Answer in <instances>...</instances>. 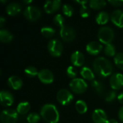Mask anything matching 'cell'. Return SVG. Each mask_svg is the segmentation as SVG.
<instances>
[{
	"mask_svg": "<svg viewBox=\"0 0 123 123\" xmlns=\"http://www.w3.org/2000/svg\"><path fill=\"white\" fill-rule=\"evenodd\" d=\"M93 68L95 73L102 78L111 76L113 71V67L111 62L104 57H99L94 60Z\"/></svg>",
	"mask_w": 123,
	"mask_h": 123,
	"instance_id": "cell-1",
	"label": "cell"
},
{
	"mask_svg": "<svg viewBox=\"0 0 123 123\" xmlns=\"http://www.w3.org/2000/svg\"><path fill=\"white\" fill-rule=\"evenodd\" d=\"M41 117L48 123H58L60 119V114L55 105L45 104L40 110Z\"/></svg>",
	"mask_w": 123,
	"mask_h": 123,
	"instance_id": "cell-2",
	"label": "cell"
},
{
	"mask_svg": "<svg viewBox=\"0 0 123 123\" xmlns=\"http://www.w3.org/2000/svg\"><path fill=\"white\" fill-rule=\"evenodd\" d=\"M97 37L99 42L106 45L112 43L115 37V33L111 27L104 26L99 30Z\"/></svg>",
	"mask_w": 123,
	"mask_h": 123,
	"instance_id": "cell-3",
	"label": "cell"
},
{
	"mask_svg": "<svg viewBox=\"0 0 123 123\" xmlns=\"http://www.w3.org/2000/svg\"><path fill=\"white\" fill-rule=\"evenodd\" d=\"M69 87L71 90L75 94H82L86 91L88 85L84 79L76 78L71 81Z\"/></svg>",
	"mask_w": 123,
	"mask_h": 123,
	"instance_id": "cell-4",
	"label": "cell"
},
{
	"mask_svg": "<svg viewBox=\"0 0 123 123\" xmlns=\"http://www.w3.org/2000/svg\"><path fill=\"white\" fill-rule=\"evenodd\" d=\"M48 50L49 53L53 57H59L63 53L62 43L58 39H52L48 43Z\"/></svg>",
	"mask_w": 123,
	"mask_h": 123,
	"instance_id": "cell-5",
	"label": "cell"
},
{
	"mask_svg": "<svg viewBox=\"0 0 123 123\" xmlns=\"http://www.w3.org/2000/svg\"><path fill=\"white\" fill-rule=\"evenodd\" d=\"M18 113L17 110L12 109L4 110L0 115V120L1 123H16L18 120Z\"/></svg>",
	"mask_w": 123,
	"mask_h": 123,
	"instance_id": "cell-6",
	"label": "cell"
},
{
	"mask_svg": "<svg viewBox=\"0 0 123 123\" xmlns=\"http://www.w3.org/2000/svg\"><path fill=\"white\" fill-rule=\"evenodd\" d=\"M24 16L27 20L30 22H35L40 17L41 12L37 7L29 5L24 11Z\"/></svg>",
	"mask_w": 123,
	"mask_h": 123,
	"instance_id": "cell-7",
	"label": "cell"
},
{
	"mask_svg": "<svg viewBox=\"0 0 123 123\" xmlns=\"http://www.w3.org/2000/svg\"><path fill=\"white\" fill-rule=\"evenodd\" d=\"M56 98H57L58 102L61 105L63 106H66L71 103V102L74 99V95L68 90L62 89L58 92Z\"/></svg>",
	"mask_w": 123,
	"mask_h": 123,
	"instance_id": "cell-8",
	"label": "cell"
},
{
	"mask_svg": "<svg viewBox=\"0 0 123 123\" xmlns=\"http://www.w3.org/2000/svg\"><path fill=\"white\" fill-rule=\"evenodd\" d=\"M60 35L65 42H72L76 37V31L71 27L63 25L60 29Z\"/></svg>",
	"mask_w": 123,
	"mask_h": 123,
	"instance_id": "cell-9",
	"label": "cell"
},
{
	"mask_svg": "<svg viewBox=\"0 0 123 123\" xmlns=\"http://www.w3.org/2000/svg\"><path fill=\"white\" fill-rule=\"evenodd\" d=\"M37 77L39 80L45 84H50L54 81V76L51 71L49 69H42L39 71Z\"/></svg>",
	"mask_w": 123,
	"mask_h": 123,
	"instance_id": "cell-10",
	"label": "cell"
},
{
	"mask_svg": "<svg viewBox=\"0 0 123 123\" xmlns=\"http://www.w3.org/2000/svg\"><path fill=\"white\" fill-rule=\"evenodd\" d=\"M110 84L113 90H120L123 87V75L120 73L112 74L110 79Z\"/></svg>",
	"mask_w": 123,
	"mask_h": 123,
	"instance_id": "cell-11",
	"label": "cell"
},
{
	"mask_svg": "<svg viewBox=\"0 0 123 123\" xmlns=\"http://www.w3.org/2000/svg\"><path fill=\"white\" fill-rule=\"evenodd\" d=\"M102 45L97 41H92L89 43L86 46V50L87 53L92 55H97L102 50Z\"/></svg>",
	"mask_w": 123,
	"mask_h": 123,
	"instance_id": "cell-12",
	"label": "cell"
},
{
	"mask_svg": "<svg viewBox=\"0 0 123 123\" xmlns=\"http://www.w3.org/2000/svg\"><path fill=\"white\" fill-rule=\"evenodd\" d=\"M0 102L1 106L5 107H10L14 103V97L10 92L2 90L0 92Z\"/></svg>",
	"mask_w": 123,
	"mask_h": 123,
	"instance_id": "cell-13",
	"label": "cell"
},
{
	"mask_svg": "<svg viewBox=\"0 0 123 123\" xmlns=\"http://www.w3.org/2000/svg\"><path fill=\"white\" fill-rule=\"evenodd\" d=\"M92 118L94 123H107L108 121L106 112L102 109L95 110L92 115Z\"/></svg>",
	"mask_w": 123,
	"mask_h": 123,
	"instance_id": "cell-14",
	"label": "cell"
},
{
	"mask_svg": "<svg viewBox=\"0 0 123 123\" xmlns=\"http://www.w3.org/2000/svg\"><path fill=\"white\" fill-rule=\"evenodd\" d=\"M61 6V1L60 0L48 1L44 4V11L47 14H53L60 9Z\"/></svg>",
	"mask_w": 123,
	"mask_h": 123,
	"instance_id": "cell-15",
	"label": "cell"
},
{
	"mask_svg": "<svg viewBox=\"0 0 123 123\" xmlns=\"http://www.w3.org/2000/svg\"><path fill=\"white\" fill-rule=\"evenodd\" d=\"M112 22L117 27L123 28V12L120 9L115 10L110 16Z\"/></svg>",
	"mask_w": 123,
	"mask_h": 123,
	"instance_id": "cell-16",
	"label": "cell"
},
{
	"mask_svg": "<svg viewBox=\"0 0 123 123\" xmlns=\"http://www.w3.org/2000/svg\"><path fill=\"white\" fill-rule=\"evenodd\" d=\"M71 61L74 66L75 67H81L84 65L85 61L84 55L79 50L74 52L71 55Z\"/></svg>",
	"mask_w": 123,
	"mask_h": 123,
	"instance_id": "cell-17",
	"label": "cell"
},
{
	"mask_svg": "<svg viewBox=\"0 0 123 123\" xmlns=\"http://www.w3.org/2000/svg\"><path fill=\"white\" fill-rule=\"evenodd\" d=\"M22 11V6L17 2L9 3L6 7V12L9 16H16L19 14Z\"/></svg>",
	"mask_w": 123,
	"mask_h": 123,
	"instance_id": "cell-18",
	"label": "cell"
},
{
	"mask_svg": "<svg viewBox=\"0 0 123 123\" xmlns=\"http://www.w3.org/2000/svg\"><path fill=\"white\" fill-rule=\"evenodd\" d=\"M8 86L14 90H19L23 85L22 80L17 76H11L7 81Z\"/></svg>",
	"mask_w": 123,
	"mask_h": 123,
	"instance_id": "cell-19",
	"label": "cell"
},
{
	"mask_svg": "<svg viewBox=\"0 0 123 123\" xmlns=\"http://www.w3.org/2000/svg\"><path fill=\"white\" fill-rule=\"evenodd\" d=\"M80 74L84 79L87 81H93L95 79V75L94 71L89 67L84 66L80 71Z\"/></svg>",
	"mask_w": 123,
	"mask_h": 123,
	"instance_id": "cell-20",
	"label": "cell"
},
{
	"mask_svg": "<svg viewBox=\"0 0 123 123\" xmlns=\"http://www.w3.org/2000/svg\"><path fill=\"white\" fill-rule=\"evenodd\" d=\"M109 19H110V15L107 12L105 11L99 12L95 17L96 22L98 25H104L107 24Z\"/></svg>",
	"mask_w": 123,
	"mask_h": 123,
	"instance_id": "cell-21",
	"label": "cell"
},
{
	"mask_svg": "<svg viewBox=\"0 0 123 123\" xmlns=\"http://www.w3.org/2000/svg\"><path fill=\"white\" fill-rule=\"evenodd\" d=\"M13 40L12 34L6 29H1L0 30V41L2 43H9Z\"/></svg>",
	"mask_w": 123,
	"mask_h": 123,
	"instance_id": "cell-22",
	"label": "cell"
},
{
	"mask_svg": "<svg viewBox=\"0 0 123 123\" xmlns=\"http://www.w3.org/2000/svg\"><path fill=\"white\" fill-rule=\"evenodd\" d=\"M91 85H92V88L94 89V90L99 95H102L105 93V85L100 81H98V80L94 79V80H93L92 81Z\"/></svg>",
	"mask_w": 123,
	"mask_h": 123,
	"instance_id": "cell-23",
	"label": "cell"
},
{
	"mask_svg": "<svg viewBox=\"0 0 123 123\" xmlns=\"http://www.w3.org/2000/svg\"><path fill=\"white\" fill-rule=\"evenodd\" d=\"M30 109V105L28 102H22L17 107V112L19 115H26Z\"/></svg>",
	"mask_w": 123,
	"mask_h": 123,
	"instance_id": "cell-24",
	"label": "cell"
},
{
	"mask_svg": "<svg viewBox=\"0 0 123 123\" xmlns=\"http://www.w3.org/2000/svg\"><path fill=\"white\" fill-rule=\"evenodd\" d=\"M89 4L92 9L98 10L104 8L107 4V1L105 0H91Z\"/></svg>",
	"mask_w": 123,
	"mask_h": 123,
	"instance_id": "cell-25",
	"label": "cell"
},
{
	"mask_svg": "<svg viewBox=\"0 0 123 123\" xmlns=\"http://www.w3.org/2000/svg\"><path fill=\"white\" fill-rule=\"evenodd\" d=\"M75 107L76 111L79 114H84L88 110V107L86 103L84 100H78L75 104Z\"/></svg>",
	"mask_w": 123,
	"mask_h": 123,
	"instance_id": "cell-26",
	"label": "cell"
},
{
	"mask_svg": "<svg viewBox=\"0 0 123 123\" xmlns=\"http://www.w3.org/2000/svg\"><path fill=\"white\" fill-rule=\"evenodd\" d=\"M41 33L42 35L46 37V38H50L52 37H53L55 34V29H53L51 27L49 26H46V27H43L41 29Z\"/></svg>",
	"mask_w": 123,
	"mask_h": 123,
	"instance_id": "cell-27",
	"label": "cell"
},
{
	"mask_svg": "<svg viewBox=\"0 0 123 123\" xmlns=\"http://www.w3.org/2000/svg\"><path fill=\"white\" fill-rule=\"evenodd\" d=\"M104 51L106 55L110 56V57H114L115 56L116 54V48L114 46V45H112V43L106 45L105 48H104Z\"/></svg>",
	"mask_w": 123,
	"mask_h": 123,
	"instance_id": "cell-28",
	"label": "cell"
},
{
	"mask_svg": "<svg viewBox=\"0 0 123 123\" xmlns=\"http://www.w3.org/2000/svg\"><path fill=\"white\" fill-rule=\"evenodd\" d=\"M38 73H39V71L34 66H27L25 69V74H26L27 76L30 77V78L37 76L38 75Z\"/></svg>",
	"mask_w": 123,
	"mask_h": 123,
	"instance_id": "cell-29",
	"label": "cell"
},
{
	"mask_svg": "<svg viewBox=\"0 0 123 123\" xmlns=\"http://www.w3.org/2000/svg\"><path fill=\"white\" fill-rule=\"evenodd\" d=\"M114 62L118 68L123 71V53H119L115 56Z\"/></svg>",
	"mask_w": 123,
	"mask_h": 123,
	"instance_id": "cell-30",
	"label": "cell"
},
{
	"mask_svg": "<svg viewBox=\"0 0 123 123\" xmlns=\"http://www.w3.org/2000/svg\"><path fill=\"white\" fill-rule=\"evenodd\" d=\"M62 11L64 14V15H66V17H71L74 14V8L71 4H65L63 5L62 6Z\"/></svg>",
	"mask_w": 123,
	"mask_h": 123,
	"instance_id": "cell-31",
	"label": "cell"
},
{
	"mask_svg": "<svg viewBox=\"0 0 123 123\" xmlns=\"http://www.w3.org/2000/svg\"><path fill=\"white\" fill-rule=\"evenodd\" d=\"M40 115L37 113H30L27 117V121L29 123H37L40 120Z\"/></svg>",
	"mask_w": 123,
	"mask_h": 123,
	"instance_id": "cell-32",
	"label": "cell"
},
{
	"mask_svg": "<svg viewBox=\"0 0 123 123\" xmlns=\"http://www.w3.org/2000/svg\"><path fill=\"white\" fill-rule=\"evenodd\" d=\"M64 21H65L64 17L61 14H58L53 17V22L55 23V25L56 26L60 27V28L62 27L63 25H64Z\"/></svg>",
	"mask_w": 123,
	"mask_h": 123,
	"instance_id": "cell-33",
	"label": "cell"
},
{
	"mask_svg": "<svg viewBox=\"0 0 123 123\" xmlns=\"http://www.w3.org/2000/svg\"><path fill=\"white\" fill-rule=\"evenodd\" d=\"M66 74H67V76L69 77L70 79H76V77L77 76V71L74 66H71L67 68Z\"/></svg>",
	"mask_w": 123,
	"mask_h": 123,
	"instance_id": "cell-34",
	"label": "cell"
},
{
	"mask_svg": "<svg viewBox=\"0 0 123 123\" xmlns=\"http://www.w3.org/2000/svg\"><path fill=\"white\" fill-rule=\"evenodd\" d=\"M80 15L83 17V18H87L89 17L91 12L90 9L88 6H86V5H83L81 6L80 8V11H79Z\"/></svg>",
	"mask_w": 123,
	"mask_h": 123,
	"instance_id": "cell-35",
	"label": "cell"
},
{
	"mask_svg": "<svg viewBox=\"0 0 123 123\" xmlns=\"http://www.w3.org/2000/svg\"><path fill=\"white\" fill-rule=\"evenodd\" d=\"M117 98V94L115 92V91H111L109 92L105 97V100L107 102H113L115 99Z\"/></svg>",
	"mask_w": 123,
	"mask_h": 123,
	"instance_id": "cell-36",
	"label": "cell"
},
{
	"mask_svg": "<svg viewBox=\"0 0 123 123\" xmlns=\"http://www.w3.org/2000/svg\"><path fill=\"white\" fill-rule=\"evenodd\" d=\"M108 3L114 6H120L123 5V1H117V0H109Z\"/></svg>",
	"mask_w": 123,
	"mask_h": 123,
	"instance_id": "cell-37",
	"label": "cell"
},
{
	"mask_svg": "<svg viewBox=\"0 0 123 123\" xmlns=\"http://www.w3.org/2000/svg\"><path fill=\"white\" fill-rule=\"evenodd\" d=\"M118 117L122 122H123V106L120 109L118 112Z\"/></svg>",
	"mask_w": 123,
	"mask_h": 123,
	"instance_id": "cell-38",
	"label": "cell"
},
{
	"mask_svg": "<svg viewBox=\"0 0 123 123\" xmlns=\"http://www.w3.org/2000/svg\"><path fill=\"white\" fill-rule=\"evenodd\" d=\"M5 22H6V19H5V18H4V17H3V16L0 17V27H1V28L3 27V26H4Z\"/></svg>",
	"mask_w": 123,
	"mask_h": 123,
	"instance_id": "cell-39",
	"label": "cell"
},
{
	"mask_svg": "<svg viewBox=\"0 0 123 123\" xmlns=\"http://www.w3.org/2000/svg\"><path fill=\"white\" fill-rule=\"evenodd\" d=\"M117 99L120 102V103H121L122 105H123V92H121L118 96H117Z\"/></svg>",
	"mask_w": 123,
	"mask_h": 123,
	"instance_id": "cell-40",
	"label": "cell"
},
{
	"mask_svg": "<svg viewBox=\"0 0 123 123\" xmlns=\"http://www.w3.org/2000/svg\"><path fill=\"white\" fill-rule=\"evenodd\" d=\"M76 4H80L81 6H83V5H86V4H87V1L86 0H84V1H75Z\"/></svg>",
	"mask_w": 123,
	"mask_h": 123,
	"instance_id": "cell-41",
	"label": "cell"
},
{
	"mask_svg": "<svg viewBox=\"0 0 123 123\" xmlns=\"http://www.w3.org/2000/svg\"><path fill=\"white\" fill-rule=\"evenodd\" d=\"M107 123H118V122L115 119H110L108 120Z\"/></svg>",
	"mask_w": 123,
	"mask_h": 123,
	"instance_id": "cell-42",
	"label": "cell"
},
{
	"mask_svg": "<svg viewBox=\"0 0 123 123\" xmlns=\"http://www.w3.org/2000/svg\"><path fill=\"white\" fill-rule=\"evenodd\" d=\"M22 2H23V4H30V3L32 2V1H31V0H30V1H22Z\"/></svg>",
	"mask_w": 123,
	"mask_h": 123,
	"instance_id": "cell-43",
	"label": "cell"
},
{
	"mask_svg": "<svg viewBox=\"0 0 123 123\" xmlns=\"http://www.w3.org/2000/svg\"><path fill=\"white\" fill-rule=\"evenodd\" d=\"M0 1L1 2V3H6V0H0Z\"/></svg>",
	"mask_w": 123,
	"mask_h": 123,
	"instance_id": "cell-44",
	"label": "cell"
}]
</instances>
